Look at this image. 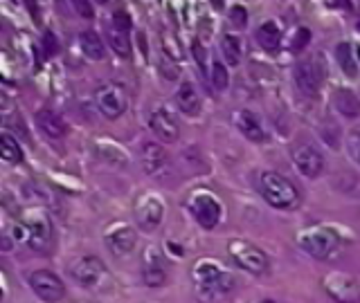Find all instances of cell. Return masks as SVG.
<instances>
[{
  "label": "cell",
  "instance_id": "obj_1",
  "mask_svg": "<svg viewBox=\"0 0 360 303\" xmlns=\"http://www.w3.org/2000/svg\"><path fill=\"white\" fill-rule=\"evenodd\" d=\"M196 297L200 303H221L236 288V278L212 261H198L191 267Z\"/></svg>",
  "mask_w": 360,
  "mask_h": 303
},
{
  "label": "cell",
  "instance_id": "obj_2",
  "mask_svg": "<svg viewBox=\"0 0 360 303\" xmlns=\"http://www.w3.org/2000/svg\"><path fill=\"white\" fill-rule=\"evenodd\" d=\"M259 191H262L264 200L273 209L290 211L297 209L302 202L300 189L286 175H281L277 171H264L259 175Z\"/></svg>",
  "mask_w": 360,
  "mask_h": 303
},
{
  "label": "cell",
  "instance_id": "obj_3",
  "mask_svg": "<svg viewBox=\"0 0 360 303\" xmlns=\"http://www.w3.org/2000/svg\"><path fill=\"white\" fill-rule=\"evenodd\" d=\"M297 243L309 256L318 258V261H326V258H331L340 250L342 238H340V234L331 227H311L300 234Z\"/></svg>",
  "mask_w": 360,
  "mask_h": 303
},
{
  "label": "cell",
  "instance_id": "obj_4",
  "mask_svg": "<svg viewBox=\"0 0 360 303\" xmlns=\"http://www.w3.org/2000/svg\"><path fill=\"white\" fill-rule=\"evenodd\" d=\"M228 252L232 256V261L241 269H245V272H250V274H266L268 272L270 261H268L266 252L259 250L257 245L236 238V241L228 243Z\"/></svg>",
  "mask_w": 360,
  "mask_h": 303
},
{
  "label": "cell",
  "instance_id": "obj_5",
  "mask_svg": "<svg viewBox=\"0 0 360 303\" xmlns=\"http://www.w3.org/2000/svg\"><path fill=\"white\" fill-rule=\"evenodd\" d=\"M95 104L106 119H117L129 110V93L122 83L108 81L95 90Z\"/></svg>",
  "mask_w": 360,
  "mask_h": 303
},
{
  "label": "cell",
  "instance_id": "obj_6",
  "mask_svg": "<svg viewBox=\"0 0 360 303\" xmlns=\"http://www.w3.org/2000/svg\"><path fill=\"white\" fill-rule=\"evenodd\" d=\"M326 81V63L320 54H313L295 65V83L304 95L315 97Z\"/></svg>",
  "mask_w": 360,
  "mask_h": 303
},
{
  "label": "cell",
  "instance_id": "obj_7",
  "mask_svg": "<svg viewBox=\"0 0 360 303\" xmlns=\"http://www.w3.org/2000/svg\"><path fill=\"white\" fill-rule=\"evenodd\" d=\"M187 209L200 227L207 231L217 229V224L221 222V216H223L221 202L210 194H194L187 202Z\"/></svg>",
  "mask_w": 360,
  "mask_h": 303
},
{
  "label": "cell",
  "instance_id": "obj_8",
  "mask_svg": "<svg viewBox=\"0 0 360 303\" xmlns=\"http://www.w3.org/2000/svg\"><path fill=\"white\" fill-rule=\"evenodd\" d=\"M27 283L32 292L45 303H59L65 297V285L59 274L50 272V269H37V272H30Z\"/></svg>",
  "mask_w": 360,
  "mask_h": 303
},
{
  "label": "cell",
  "instance_id": "obj_9",
  "mask_svg": "<svg viewBox=\"0 0 360 303\" xmlns=\"http://www.w3.org/2000/svg\"><path fill=\"white\" fill-rule=\"evenodd\" d=\"M70 276L82 288H97L101 283V278L106 276V265L99 256H82L72 261Z\"/></svg>",
  "mask_w": 360,
  "mask_h": 303
},
{
  "label": "cell",
  "instance_id": "obj_10",
  "mask_svg": "<svg viewBox=\"0 0 360 303\" xmlns=\"http://www.w3.org/2000/svg\"><path fill=\"white\" fill-rule=\"evenodd\" d=\"M27 229V245L34 252H48L52 245V224L48 216L43 213H32L30 218L22 220Z\"/></svg>",
  "mask_w": 360,
  "mask_h": 303
},
{
  "label": "cell",
  "instance_id": "obj_11",
  "mask_svg": "<svg viewBox=\"0 0 360 303\" xmlns=\"http://www.w3.org/2000/svg\"><path fill=\"white\" fill-rule=\"evenodd\" d=\"M142 281L146 288H162L167 283V265L158 247H146L142 254Z\"/></svg>",
  "mask_w": 360,
  "mask_h": 303
},
{
  "label": "cell",
  "instance_id": "obj_12",
  "mask_svg": "<svg viewBox=\"0 0 360 303\" xmlns=\"http://www.w3.org/2000/svg\"><path fill=\"white\" fill-rule=\"evenodd\" d=\"M324 290L340 303H356L360 299V285L354 276L342 272H331L324 278Z\"/></svg>",
  "mask_w": 360,
  "mask_h": 303
},
{
  "label": "cell",
  "instance_id": "obj_13",
  "mask_svg": "<svg viewBox=\"0 0 360 303\" xmlns=\"http://www.w3.org/2000/svg\"><path fill=\"white\" fill-rule=\"evenodd\" d=\"M162 218H165V205L160 200H155L151 196H144L138 200V205H135V222H138L140 229L151 234L162 224Z\"/></svg>",
  "mask_w": 360,
  "mask_h": 303
},
{
  "label": "cell",
  "instance_id": "obj_14",
  "mask_svg": "<svg viewBox=\"0 0 360 303\" xmlns=\"http://www.w3.org/2000/svg\"><path fill=\"white\" fill-rule=\"evenodd\" d=\"M292 162H295L297 171L307 177H318L324 171V157L311 144H297L292 149Z\"/></svg>",
  "mask_w": 360,
  "mask_h": 303
},
{
  "label": "cell",
  "instance_id": "obj_15",
  "mask_svg": "<svg viewBox=\"0 0 360 303\" xmlns=\"http://www.w3.org/2000/svg\"><path fill=\"white\" fill-rule=\"evenodd\" d=\"M149 128L153 130V135L165 144H174L180 137V126L176 117L165 108H158L149 115Z\"/></svg>",
  "mask_w": 360,
  "mask_h": 303
},
{
  "label": "cell",
  "instance_id": "obj_16",
  "mask_svg": "<svg viewBox=\"0 0 360 303\" xmlns=\"http://www.w3.org/2000/svg\"><path fill=\"white\" fill-rule=\"evenodd\" d=\"M106 247L110 250L112 256H129L133 250H135V243H138V234H135L133 227H127V224H122V227L112 229L106 234L104 238Z\"/></svg>",
  "mask_w": 360,
  "mask_h": 303
},
{
  "label": "cell",
  "instance_id": "obj_17",
  "mask_svg": "<svg viewBox=\"0 0 360 303\" xmlns=\"http://www.w3.org/2000/svg\"><path fill=\"white\" fill-rule=\"evenodd\" d=\"M234 123H236V128H239L243 133V137L245 140H250L255 144H264L268 140V133L264 130L262 126V121H259L257 115H252L250 110H239V112H234Z\"/></svg>",
  "mask_w": 360,
  "mask_h": 303
},
{
  "label": "cell",
  "instance_id": "obj_18",
  "mask_svg": "<svg viewBox=\"0 0 360 303\" xmlns=\"http://www.w3.org/2000/svg\"><path fill=\"white\" fill-rule=\"evenodd\" d=\"M167 162H169V155L160 144L149 142L142 146V168L146 175H158L160 171H165Z\"/></svg>",
  "mask_w": 360,
  "mask_h": 303
},
{
  "label": "cell",
  "instance_id": "obj_19",
  "mask_svg": "<svg viewBox=\"0 0 360 303\" xmlns=\"http://www.w3.org/2000/svg\"><path fill=\"white\" fill-rule=\"evenodd\" d=\"M37 123L50 140H61V137H65V133H68V123L63 121V117L59 115V112L50 110V108H41L37 112Z\"/></svg>",
  "mask_w": 360,
  "mask_h": 303
},
{
  "label": "cell",
  "instance_id": "obj_20",
  "mask_svg": "<svg viewBox=\"0 0 360 303\" xmlns=\"http://www.w3.org/2000/svg\"><path fill=\"white\" fill-rule=\"evenodd\" d=\"M176 106L180 108V112H185V115H189V117L200 115V110H202L200 95L189 81L180 83V88L176 90Z\"/></svg>",
  "mask_w": 360,
  "mask_h": 303
},
{
  "label": "cell",
  "instance_id": "obj_21",
  "mask_svg": "<svg viewBox=\"0 0 360 303\" xmlns=\"http://www.w3.org/2000/svg\"><path fill=\"white\" fill-rule=\"evenodd\" d=\"M335 59H338V65L342 67V72L349 76V79H356L358 76V70H360V54L356 52V48L349 41H342L335 45Z\"/></svg>",
  "mask_w": 360,
  "mask_h": 303
},
{
  "label": "cell",
  "instance_id": "obj_22",
  "mask_svg": "<svg viewBox=\"0 0 360 303\" xmlns=\"http://www.w3.org/2000/svg\"><path fill=\"white\" fill-rule=\"evenodd\" d=\"M255 39L259 45H262V50H266V52H277L281 48V32L277 27V22H273V20L262 22V25L257 27Z\"/></svg>",
  "mask_w": 360,
  "mask_h": 303
},
{
  "label": "cell",
  "instance_id": "obj_23",
  "mask_svg": "<svg viewBox=\"0 0 360 303\" xmlns=\"http://www.w3.org/2000/svg\"><path fill=\"white\" fill-rule=\"evenodd\" d=\"M331 101H333L335 110L345 117H358L360 115V99L352 93V90L338 88L331 97Z\"/></svg>",
  "mask_w": 360,
  "mask_h": 303
},
{
  "label": "cell",
  "instance_id": "obj_24",
  "mask_svg": "<svg viewBox=\"0 0 360 303\" xmlns=\"http://www.w3.org/2000/svg\"><path fill=\"white\" fill-rule=\"evenodd\" d=\"M79 48L90 61H101L106 56V45L99 39L97 32H82L79 34Z\"/></svg>",
  "mask_w": 360,
  "mask_h": 303
},
{
  "label": "cell",
  "instance_id": "obj_25",
  "mask_svg": "<svg viewBox=\"0 0 360 303\" xmlns=\"http://www.w3.org/2000/svg\"><path fill=\"white\" fill-rule=\"evenodd\" d=\"M0 155L7 164H20L22 162V149L16 142L14 135H9L7 130L0 135Z\"/></svg>",
  "mask_w": 360,
  "mask_h": 303
},
{
  "label": "cell",
  "instance_id": "obj_26",
  "mask_svg": "<svg viewBox=\"0 0 360 303\" xmlns=\"http://www.w3.org/2000/svg\"><path fill=\"white\" fill-rule=\"evenodd\" d=\"M221 52L230 65H239L241 63V41H239V36H236V34H225V36L221 39Z\"/></svg>",
  "mask_w": 360,
  "mask_h": 303
},
{
  "label": "cell",
  "instance_id": "obj_27",
  "mask_svg": "<svg viewBox=\"0 0 360 303\" xmlns=\"http://www.w3.org/2000/svg\"><path fill=\"white\" fill-rule=\"evenodd\" d=\"M108 43L110 50L115 52L120 59H129L131 56V34H122L117 29H108Z\"/></svg>",
  "mask_w": 360,
  "mask_h": 303
},
{
  "label": "cell",
  "instance_id": "obj_28",
  "mask_svg": "<svg viewBox=\"0 0 360 303\" xmlns=\"http://www.w3.org/2000/svg\"><path fill=\"white\" fill-rule=\"evenodd\" d=\"M210 81L214 86V90H219V93H223V90H228L230 86V74L228 70H225V65L221 61H212V67H210Z\"/></svg>",
  "mask_w": 360,
  "mask_h": 303
},
{
  "label": "cell",
  "instance_id": "obj_29",
  "mask_svg": "<svg viewBox=\"0 0 360 303\" xmlns=\"http://www.w3.org/2000/svg\"><path fill=\"white\" fill-rule=\"evenodd\" d=\"M110 27L112 29H117L122 34H131V27H133V20H131V14L127 9H115L112 11V16H110Z\"/></svg>",
  "mask_w": 360,
  "mask_h": 303
},
{
  "label": "cell",
  "instance_id": "obj_30",
  "mask_svg": "<svg viewBox=\"0 0 360 303\" xmlns=\"http://www.w3.org/2000/svg\"><path fill=\"white\" fill-rule=\"evenodd\" d=\"M309 43H311V32L307 27H300L295 32V36H292L290 48H292V52H302V50H307Z\"/></svg>",
  "mask_w": 360,
  "mask_h": 303
},
{
  "label": "cell",
  "instance_id": "obj_31",
  "mask_svg": "<svg viewBox=\"0 0 360 303\" xmlns=\"http://www.w3.org/2000/svg\"><path fill=\"white\" fill-rule=\"evenodd\" d=\"M191 52H194V59H196L198 67L202 70V74H207V72H210V70H207V52H205V48H202V43H200V41H194V43H191Z\"/></svg>",
  "mask_w": 360,
  "mask_h": 303
},
{
  "label": "cell",
  "instance_id": "obj_32",
  "mask_svg": "<svg viewBox=\"0 0 360 303\" xmlns=\"http://www.w3.org/2000/svg\"><path fill=\"white\" fill-rule=\"evenodd\" d=\"M230 20L234 22V27H245L248 25V11H245V7H241V5H234L232 9H230Z\"/></svg>",
  "mask_w": 360,
  "mask_h": 303
},
{
  "label": "cell",
  "instance_id": "obj_33",
  "mask_svg": "<svg viewBox=\"0 0 360 303\" xmlns=\"http://www.w3.org/2000/svg\"><path fill=\"white\" fill-rule=\"evenodd\" d=\"M43 48H45V52H48L50 56L59 54V41H56V36H54L52 32H45L43 34Z\"/></svg>",
  "mask_w": 360,
  "mask_h": 303
},
{
  "label": "cell",
  "instance_id": "obj_34",
  "mask_svg": "<svg viewBox=\"0 0 360 303\" xmlns=\"http://www.w3.org/2000/svg\"><path fill=\"white\" fill-rule=\"evenodd\" d=\"M160 67L165 70L167 79H176V76H178V72H176V59H172V56L162 54V59H160Z\"/></svg>",
  "mask_w": 360,
  "mask_h": 303
},
{
  "label": "cell",
  "instance_id": "obj_35",
  "mask_svg": "<svg viewBox=\"0 0 360 303\" xmlns=\"http://www.w3.org/2000/svg\"><path fill=\"white\" fill-rule=\"evenodd\" d=\"M75 9L82 14V18H93L95 16L93 5H90V3H75Z\"/></svg>",
  "mask_w": 360,
  "mask_h": 303
},
{
  "label": "cell",
  "instance_id": "obj_36",
  "mask_svg": "<svg viewBox=\"0 0 360 303\" xmlns=\"http://www.w3.org/2000/svg\"><path fill=\"white\" fill-rule=\"evenodd\" d=\"M356 162L360 164V142H358V146H356Z\"/></svg>",
  "mask_w": 360,
  "mask_h": 303
},
{
  "label": "cell",
  "instance_id": "obj_37",
  "mask_svg": "<svg viewBox=\"0 0 360 303\" xmlns=\"http://www.w3.org/2000/svg\"><path fill=\"white\" fill-rule=\"evenodd\" d=\"M259 303H275V301H270V299H266V301H259Z\"/></svg>",
  "mask_w": 360,
  "mask_h": 303
}]
</instances>
